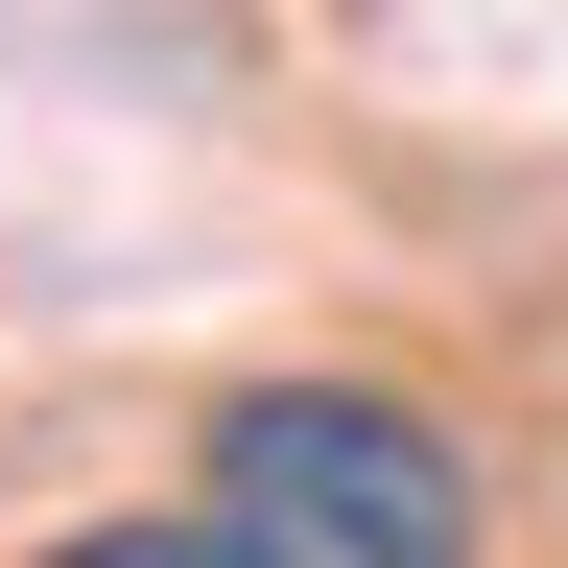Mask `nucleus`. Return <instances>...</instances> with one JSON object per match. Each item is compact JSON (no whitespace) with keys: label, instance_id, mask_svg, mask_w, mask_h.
<instances>
[{"label":"nucleus","instance_id":"obj_2","mask_svg":"<svg viewBox=\"0 0 568 568\" xmlns=\"http://www.w3.org/2000/svg\"><path fill=\"white\" fill-rule=\"evenodd\" d=\"M24 568H261V545L213 521V497H166V521H48Z\"/></svg>","mask_w":568,"mask_h":568},{"label":"nucleus","instance_id":"obj_1","mask_svg":"<svg viewBox=\"0 0 568 568\" xmlns=\"http://www.w3.org/2000/svg\"><path fill=\"white\" fill-rule=\"evenodd\" d=\"M190 497L261 568H474V521H497V474L403 379H237L190 426Z\"/></svg>","mask_w":568,"mask_h":568}]
</instances>
